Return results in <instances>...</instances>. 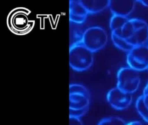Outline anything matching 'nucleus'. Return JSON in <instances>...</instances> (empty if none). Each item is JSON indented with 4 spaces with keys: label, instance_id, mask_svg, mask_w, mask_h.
Wrapping results in <instances>:
<instances>
[{
    "label": "nucleus",
    "instance_id": "obj_7",
    "mask_svg": "<svg viewBox=\"0 0 148 125\" xmlns=\"http://www.w3.org/2000/svg\"><path fill=\"white\" fill-rule=\"evenodd\" d=\"M69 9L70 21L78 24L84 22L89 14L81 0H70Z\"/></svg>",
    "mask_w": 148,
    "mask_h": 125
},
{
    "label": "nucleus",
    "instance_id": "obj_2",
    "mask_svg": "<svg viewBox=\"0 0 148 125\" xmlns=\"http://www.w3.org/2000/svg\"><path fill=\"white\" fill-rule=\"evenodd\" d=\"M69 54L70 66L76 71L86 70L93 63V52L87 48L81 41L70 46Z\"/></svg>",
    "mask_w": 148,
    "mask_h": 125
},
{
    "label": "nucleus",
    "instance_id": "obj_11",
    "mask_svg": "<svg viewBox=\"0 0 148 125\" xmlns=\"http://www.w3.org/2000/svg\"><path fill=\"white\" fill-rule=\"evenodd\" d=\"M127 123L122 118L116 116H110L103 119L98 125H126Z\"/></svg>",
    "mask_w": 148,
    "mask_h": 125
},
{
    "label": "nucleus",
    "instance_id": "obj_9",
    "mask_svg": "<svg viewBox=\"0 0 148 125\" xmlns=\"http://www.w3.org/2000/svg\"><path fill=\"white\" fill-rule=\"evenodd\" d=\"M89 14H95L103 11L109 7L110 0H81Z\"/></svg>",
    "mask_w": 148,
    "mask_h": 125
},
{
    "label": "nucleus",
    "instance_id": "obj_4",
    "mask_svg": "<svg viewBox=\"0 0 148 125\" xmlns=\"http://www.w3.org/2000/svg\"><path fill=\"white\" fill-rule=\"evenodd\" d=\"M107 41L108 36L105 30L101 27L93 26L85 30L81 42L93 53L103 48Z\"/></svg>",
    "mask_w": 148,
    "mask_h": 125
},
{
    "label": "nucleus",
    "instance_id": "obj_10",
    "mask_svg": "<svg viewBox=\"0 0 148 125\" xmlns=\"http://www.w3.org/2000/svg\"><path fill=\"white\" fill-rule=\"evenodd\" d=\"M136 107L138 114L144 120L148 122V108L144 104L141 95L136 101Z\"/></svg>",
    "mask_w": 148,
    "mask_h": 125
},
{
    "label": "nucleus",
    "instance_id": "obj_12",
    "mask_svg": "<svg viewBox=\"0 0 148 125\" xmlns=\"http://www.w3.org/2000/svg\"><path fill=\"white\" fill-rule=\"evenodd\" d=\"M126 125H143L142 122L138 121H133L127 123Z\"/></svg>",
    "mask_w": 148,
    "mask_h": 125
},
{
    "label": "nucleus",
    "instance_id": "obj_6",
    "mask_svg": "<svg viewBox=\"0 0 148 125\" xmlns=\"http://www.w3.org/2000/svg\"><path fill=\"white\" fill-rule=\"evenodd\" d=\"M106 99L110 106L117 110H123L128 108L132 101V94L123 92L117 87L109 90Z\"/></svg>",
    "mask_w": 148,
    "mask_h": 125
},
{
    "label": "nucleus",
    "instance_id": "obj_13",
    "mask_svg": "<svg viewBox=\"0 0 148 125\" xmlns=\"http://www.w3.org/2000/svg\"><path fill=\"white\" fill-rule=\"evenodd\" d=\"M136 2L141 3V4H143V5L145 6V7H148V0H138V1H136Z\"/></svg>",
    "mask_w": 148,
    "mask_h": 125
},
{
    "label": "nucleus",
    "instance_id": "obj_1",
    "mask_svg": "<svg viewBox=\"0 0 148 125\" xmlns=\"http://www.w3.org/2000/svg\"><path fill=\"white\" fill-rule=\"evenodd\" d=\"M31 11L23 7L15 8L10 11L7 17L8 28L17 35L26 34L31 31L34 25V21L30 20L28 15Z\"/></svg>",
    "mask_w": 148,
    "mask_h": 125
},
{
    "label": "nucleus",
    "instance_id": "obj_14",
    "mask_svg": "<svg viewBox=\"0 0 148 125\" xmlns=\"http://www.w3.org/2000/svg\"><path fill=\"white\" fill-rule=\"evenodd\" d=\"M143 94L148 95V82L147 83V85L145 86L144 89Z\"/></svg>",
    "mask_w": 148,
    "mask_h": 125
},
{
    "label": "nucleus",
    "instance_id": "obj_15",
    "mask_svg": "<svg viewBox=\"0 0 148 125\" xmlns=\"http://www.w3.org/2000/svg\"></svg>",
    "mask_w": 148,
    "mask_h": 125
},
{
    "label": "nucleus",
    "instance_id": "obj_3",
    "mask_svg": "<svg viewBox=\"0 0 148 125\" xmlns=\"http://www.w3.org/2000/svg\"><path fill=\"white\" fill-rule=\"evenodd\" d=\"M117 87L132 94L138 89L141 82L138 71L130 67L120 69L117 75Z\"/></svg>",
    "mask_w": 148,
    "mask_h": 125
},
{
    "label": "nucleus",
    "instance_id": "obj_5",
    "mask_svg": "<svg viewBox=\"0 0 148 125\" xmlns=\"http://www.w3.org/2000/svg\"><path fill=\"white\" fill-rule=\"evenodd\" d=\"M126 61L129 67L138 71L148 68V46L133 48L128 52Z\"/></svg>",
    "mask_w": 148,
    "mask_h": 125
},
{
    "label": "nucleus",
    "instance_id": "obj_8",
    "mask_svg": "<svg viewBox=\"0 0 148 125\" xmlns=\"http://www.w3.org/2000/svg\"><path fill=\"white\" fill-rule=\"evenodd\" d=\"M136 1L132 0L110 1L109 7L113 15L127 17L132 13Z\"/></svg>",
    "mask_w": 148,
    "mask_h": 125
},
{
    "label": "nucleus",
    "instance_id": "obj_16",
    "mask_svg": "<svg viewBox=\"0 0 148 125\" xmlns=\"http://www.w3.org/2000/svg\"></svg>",
    "mask_w": 148,
    "mask_h": 125
}]
</instances>
